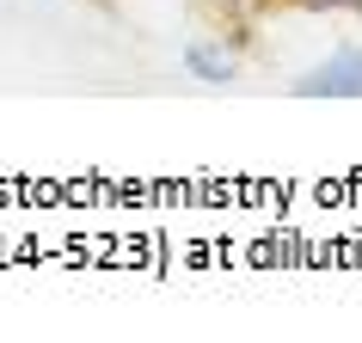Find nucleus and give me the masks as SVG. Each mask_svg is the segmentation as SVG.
I'll use <instances>...</instances> for the list:
<instances>
[{
	"label": "nucleus",
	"instance_id": "nucleus-1",
	"mask_svg": "<svg viewBox=\"0 0 362 343\" xmlns=\"http://www.w3.org/2000/svg\"><path fill=\"white\" fill-rule=\"evenodd\" d=\"M295 98H362V49H338L307 80H295Z\"/></svg>",
	"mask_w": 362,
	"mask_h": 343
},
{
	"label": "nucleus",
	"instance_id": "nucleus-2",
	"mask_svg": "<svg viewBox=\"0 0 362 343\" xmlns=\"http://www.w3.org/2000/svg\"><path fill=\"white\" fill-rule=\"evenodd\" d=\"M178 61H185V74H191V80H203V86H228V80L240 74L233 49H221V43H209V37H191Z\"/></svg>",
	"mask_w": 362,
	"mask_h": 343
},
{
	"label": "nucleus",
	"instance_id": "nucleus-3",
	"mask_svg": "<svg viewBox=\"0 0 362 343\" xmlns=\"http://www.w3.org/2000/svg\"><path fill=\"white\" fill-rule=\"evenodd\" d=\"M313 6H350V13H362V0H313Z\"/></svg>",
	"mask_w": 362,
	"mask_h": 343
}]
</instances>
